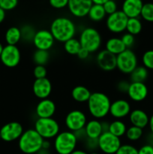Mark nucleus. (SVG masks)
I'll return each instance as SVG.
<instances>
[{
	"mask_svg": "<svg viewBox=\"0 0 153 154\" xmlns=\"http://www.w3.org/2000/svg\"><path fill=\"white\" fill-rule=\"evenodd\" d=\"M142 63L148 70H153V50H148L142 54Z\"/></svg>",
	"mask_w": 153,
	"mask_h": 154,
	"instance_id": "f704fd0d",
	"label": "nucleus"
},
{
	"mask_svg": "<svg viewBox=\"0 0 153 154\" xmlns=\"http://www.w3.org/2000/svg\"><path fill=\"white\" fill-rule=\"evenodd\" d=\"M17 5L18 0H0V8L5 11L13 10Z\"/></svg>",
	"mask_w": 153,
	"mask_h": 154,
	"instance_id": "4c0bfd02",
	"label": "nucleus"
},
{
	"mask_svg": "<svg viewBox=\"0 0 153 154\" xmlns=\"http://www.w3.org/2000/svg\"><path fill=\"white\" fill-rule=\"evenodd\" d=\"M4 18H5V11L0 8V23L4 20Z\"/></svg>",
	"mask_w": 153,
	"mask_h": 154,
	"instance_id": "de8ad7c7",
	"label": "nucleus"
},
{
	"mask_svg": "<svg viewBox=\"0 0 153 154\" xmlns=\"http://www.w3.org/2000/svg\"><path fill=\"white\" fill-rule=\"evenodd\" d=\"M50 59L49 51L36 50L33 54L32 60L36 66H46Z\"/></svg>",
	"mask_w": 153,
	"mask_h": 154,
	"instance_id": "7c9ffc66",
	"label": "nucleus"
},
{
	"mask_svg": "<svg viewBox=\"0 0 153 154\" xmlns=\"http://www.w3.org/2000/svg\"><path fill=\"white\" fill-rule=\"evenodd\" d=\"M43 138L34 129H26L18 139V147L24 154H36L42 148Z\"/></svg>",
	"mask_w": 153,
	"mask_h": 154,
	"instance_id": "7ed1b4c3",
	"label": "nucleus"
},
{
	"mask_svg": "<svg viewBox=\"0 0 153 154\" xmlns=\"http://www.w3.org/2000/svg\"><path fill=\"white\" fill-rule=\"evenodd\" d=\"M33 75L35 79H42L46 78L47 70L44 66H36L33 69Z\"/></svg>",
	"mask_w": 153,
	"mask_h": 154,
	"instance_id": "e433bc0d",
	"label": "nucleus"
},
{
	"mask_svg": "<svg viewBox=\"0 0 153 154\" xmlns=\"http://www.w3.org/2000/svg\"><path fill=\"white\" fill-rule=\"evenodd\" d=\"M52 90V86L47 78L35 79L32 84V91L34 96L41 99H48Z\"/></svg>",
	"mask_w": 153,
	"mask_h": 154,
	"instance_id": "f3484780",
	"label": "nucleus"
},
{
	"mask_svg": "<svg viewBox=\"0 0 153 154\" xmlns=\"http://www.w3.org/2000/svg\"><path fill=\"white\" fill-rule=\"evenodd\" d=\"M122 145L120 138L110 132H104L98 139V147L104 154H115Z\"/></svg>",
	"mask_w": 153,
	"mask_h": 154,
	"instance_id": "1a4fd4ad",
	"label": "nucleus"
},
{
	"mask_svg": "<svg viewBox=\"0 0 153 154\" xmlns=\"http://www.w3.org/2000/svg\"><path fill=\"white\" fill-rule=\"evenodd\" d=\"M111 101L107 95L100 92L92 93L88 102L87 108L93 119L102 120L110 114Z\"/></svg>",
	"mask_w": 153,
	"mask_h": 154,
	"instance_id": "f03ea898",
	"label": "nucleus"
},
{
	"mask_svg": "<svg viewBox=\"0 0 153 154\" xmlns=\"http://www.w3.org/2000/svg\"><path fill=\"white\" fill-rule=\"evenodd\" d=\"M137 66V57L132 50L126 49L116 56V69L121 73L130 75Z\"/></svg>",
	"mask_w": 153,
	"mask_h": 154,
	"instance_id": "0eeeda50",
	"label": "nucleus"
},
{
	"mask_svg": "<svg viewBox=\"0 0 153 154\" xmlns=\"http://www.w3.org/2000/svg\"><path fill=\"white\" fill-rule=\"evenodd\" d=\"M69 0H49V3L52 8L55 9H62L68 7Z\"/></svg>",
	"mask_w": 153,
	"mask_h": 154,
	"instance_id": "a19ab883",
	"label": "nucleus"
},
{
	"mask_svg": "<svg viewBox=\"0 0 153 154\" xmlns=\"http://www.w3.org/2000/svg\"><path fill=\"white\" fill-rule=\"evenodd\" d=\"M143 2L142 0H124L122 5V11L128 18L140 16Z\"/></svg>",
	"mask_w": 153,
	"mask_h": 154,
	"instance_id": "aec40b11",
	"label": "nucleus"
},
{
	"mask_svg": "<svg viewBox=\"0 0 153 154\" xmlns=\"http://www.w3.org/2000/svg\"><path fill=\"white\" fill-rule=\"evenodd\" d=\"M89 154H99V153H97V152H92V153H90Z\"/></svg>",
	"mask_w": 153,
	"mask_h": 154,
	"instance_id": "5fc2aeb1",
	"label": "nucleus"
},
{
	"mask_svg": "<svg viewBox=\"0 0 153 154\" xmlns=\"http://www.w3.org/2000/svg\"><path fill=\"white\" fill-rule=\"evenodd\" d=\"M104 9L107 15H110L112 14L117 11V4L114 0H109L106 3L103 5Z\"/></svg>",
	"mask_w": 153,
	"mask_h": 154,
	"instance_id": "ea45409f",
	"label": "nucleus"
},
{
	"mask_svg": "<svg viewBox=\"0 0 153 154\" xmlns=\"http://www.w3.org/2000/svg\"><path fill=\"white\" fill-rule=\"evenodd\" d=\"M128 126L126 123L122 120H115L109 123L108 132L115 136L121 138L125 135Z\"/></svg>",
	"mask_w": 153,
	"mask_h": 154,
	"instance_id": "393cba45",
	"label": "nucleus"
},
{
	"mask_svg": "<svg viewBox=\"0 0 153 154\" xmlns=\"http://www.w3.org/2000/svg\"><path fill=\"white\" fill-rule=\"evenodd\" d=\"M127 48L123 44L121 38L112 37L108 39L105 44V50L113 55L117 56Z\"/></svg>",
	"mask_w": 153,
	"mask_h": 154,
	"instance_id": "5701e85b",
	"label": "nucleus"
},
{
	"mask_svg": "<svg viewBox=\"0 0 153 154\" xmlns=\"http://www.w3.org/2000/svg\"><path fill=\"white\" fill-rule=\"evenodd\" d=\"M148 127H149L151 134L153 135V114L149 117V121H148Z\"/></svg>",
	"mask_w": 153,
	"mask_h": 154,
	"instance_id": "09e8293b",
	"label": "nucleus"
},
{
	"mask_svg": "<svg viewBox=\"0 0 153 154\" xmlns=\"http://www.w3.org/2000/svg\"><path fill=\"white\" fill-rule=\"evenodd\" d=\"M121 39L127 49H130V48L133 46L135 42L134 36L128 32L124 33V34L122 35Z\"/></svg>",
	"mask_w": 153,
	"mask_h": 154,
	"instance_id": "58836bf2",
	"label": "nucleus"
},
{
	"mask_svg": "<svg viewBox=\"0 0 153 154\" xmlns=\"http://www.w3.org/2000/svg\"><path fill=\"white\" fill-rule=\"evenodd\" d=\"M81 47L87 50L90 54L99 51L102 45L100 33L93 27H86L81 31L79 36Z\"/></svg>",
	"mask_w": 153,
	"mask_h": 154,
	"instance_id": "39448f33",
	"label": "nucleus"
},
{
	"mask_svg": "<svg viewBox=\"0 0 153 154\" xmlns=\"http://www.w3.org/2000/svg\"><path fill=\"white\" fill-rule=\"evenodd\" d=\"M23 132L22 124L16 121L10 122L4 124L0 129L1 139L5 142H11L19 139Z\"/></svg>",
	"mask_w": 153,
	"mask_h": 154,
	"instance_id": "ddd939ff",
	"label": "nucleus"
},
{
	"mask_svg": "<svg viewBox=\"0 0 153 154\" xmlns=\"http://www.w3.org/2000/svg\"><path fill=\"white\" fill-rule=\"evenodd\" d=\"M36 154H50V153L49 150L41 148Z\"/></svg>",
	"mask_w": 153,
	"mask_h": 154,
	"instance_id": "603ef678",
	"label": "nucleus"
},
{
	"mask_svg": "<svg viewBox=\"0 0 153 154\" xmlns=\"http://www.w3.org/2000/svg\"><path fill=\"white\" fill-rule=\"evenodd\" d=\"M107 1H109V0H92L93 4L100 5H103L104 4V3H106Z\"/></svg>",
	"mask_w": 153,
	"mask_h": 154,
	"instance_id": "8fccbe9b",
	"label": "nucleus"
},
{
	"mask_svg": "<svg viewBox=\"0 0 153 154\" xmlns=\"http://www.w3.org/2000/svg\"><path fill=\"white\" fill-rule=\"evenodd\" d=\"M138 154H153V146L151 144H145L138 150Z\"/></svg>",
	"mask_w": 153,
	"mask_h": 154,
	"instance_id": "37998d69",
	"label": "nucleus"
},
{
	"mask_svg": "<svg viewBox=\"0 0 153 154\" xmlns=\"http://www.w3.org/2000/svg\"><path fill=\"white\" fill-rule=\"evenodd\" d=\"M22 39L26 42H32L35 35V29L30 25H25L20 29Z\"/></svg>",
	"mask_w": 153,
	"mask_h": 154,
	"instance_id": "72a5a7b5",
	"label": "nucleus"
},
{
	"mask_svg": "<svg viewBox=\"0 0 153 154\" xmlns=\"http://www.w3.org/2000/svg\"><path fill=\"white\" fill-rule=\"evenodd\" d=\"M86 144L89 149H94V148H98V140L94 139H89V138H86Z\"/></svg>",
	"mask_w": 153,
	"mask_h": 154,
	"instance_id": "a18cd8bd",
	"label": "nucleus"
},
{
	"mask_svg": "<svg viewBox=\"0 0 153 154\" xmlns=\"http://www.w3.org/2000/svg\"><path fill=\"white\" fill-rule=\"evenodd\" d=\"M128 17L122 11H117L115 13L108 15L106 19V26L108 31L113 34H120L126 31Z\"/></svg>",
	"mask_w": 153,
	"mask_h": 154,
	"instance_id": "9d476101",
	"label": "nucleus"
},
{
	"mask_svg": "<svg viewBox=\"0 0 153 154\" xmlns=\"http://www.w3.org/2000/svg\"><path fill=\"white\" fill-rule=\"evenodd\" d=\"M70 94L72 99L77 103H87L92 93L87 87L78 85L72 89Z\"/></svg>",
	"mask_w": 153,
	"mask_h": 154,
	"instance_id": "b1692460",
	"label": "nucleus"
},
{
	"mask_svg": "<svg viewBox=\"0 0 153 154\" xmlns=\"http://www.w3.org/2000/svg\"><path fill=\"white\" fill-rule=\"evenodd\" d=\"M96 62L98 67L104 72H112L116 69V56L105 49L99 51L96 57Z\"/></svg>",
	"mask_w": 153,
	"mask_h": 154,
	"instance_id": "dca6fc26",
	"label": "nucleus"
},
{
	"mask_svg": "<svg viewBox=\"0 0 153 154\" xmlns=\"http://www.w3.org/2000/svg\"><path fill=\"white\" fill-rule=\"evenodd\" d=\"M56 111L55 102L49 98L40 100L35 107V114L38 118H51L55 115Z\"/></svg>",
	"mask_w": 153,
	"mask_h": 154,
	"instance_id": "6ab92c4d",
	"label": "nucleus"
},
{
	"mask_svg": "<svg viewBox=\"0 0 153 154\" xmlns=\"http://www.w3.org/2000/svg\"><path fill=\"white\" fill-rule=\"evenodd\" d=\"M55 42V38L50 29H43L36 31L32 43L36 50L49 51L51 48H53Z\"/></svg>",
	"mask_w": 153,
	"mask_h": 154,
	"instance_id": "f8f14e48",
	"label": "nucleus"
},
{
	"mask_svg": "<svg viewBox=\"0 0 153 154\" xmlns=\"http://www.w3.org/2000/svg\"><path fill=\"white\" fill-rule=\"evenodd\" d=\"M148 93V87L142 82H130L127 92L129 99L135 102H140L145 100Z\"/></svg>",
	"mask_w": 153,
	"mask_h": 154,
	"instance_id": "a211bd4d",
	"label": "nucleus"
},
{
	"mask_svg": "<svg viewBox=\"0 0 153 154\" xmlns=\"http://www.w3.org/2000/svg\"><path fill=\"white\" fill-rule=\"evenodd\" d=\"M51 144L49 140H44L43 141V144H42V148L43 149H46V150H49L50 148Z\"/></svg>",
	"mask_w": 153,
	"mask_h": 154,
	"instance_id": "49530a36",
	"label": "nucleus"
},
{
	"mask_svg": "<svg viewBox=\"0 0 153 154\" xmlns=\"http://www.w3.org/2000/svg\"><path fill=\"white\" fill-rule=\"evenodd\" d=\"M82 48L78 38H73L64 43V50L67 54L72 56H76L80 50Z\"/></svg>",
	"mask_w": 153,
	"mask_h": 154,
	"instance_id": "c756f323",
	"label": "nucleus"
},
{
	"mask_svg": "<svg viewBox=\"0 0 153 154\" xmlns=\"http://www.w3.org/2000/svg\"><path fill=\"white\" fill-rule=\"evenodd\" d=\"M86 123V115L81 110H72L64 117V125L68 130L72 132H76L83 129Z\"/></svg>",
	"mask_w": 153,
	"mask_h": 154,
	"instance_id": "6e6552de",
	"label": "nucleus"
},
{
	"mask_svg": "<svg viewBox=\"0 0 153 154\" xmlns=\"http://www.w3.org/2000/svg\"><path fill=\"white\" fill-rule=\"evenodd\" d=\"M84 132L87 138L98 140L104 132L101 121L96 119H92L87 121L84 127Z\"/></svg>",
	"mask_w": 153,
	"mask_h": 154,
	"instance_id": "412c9836",
	"label": "nucleus"
},
{
	"mask_svg": "<svg viewBox=\"0 0 153 154\" xmlns=\"http://www.w3.org/2000/svg\"><path fill=\"white\" fill-rule=\"evenodd\" d=\"M50 31L56 42L64 44L75 37L76 26L74 21L66 17H58L52 21Z\"/></svg>",
	"mask_w": 153,
	"mask_h": 154,
	"instance_id": "f257e3e1",
	"label": "nucleus"
},
{
	"mask_svg": "<svg viewBox=\"0 0 153 154\" xmlns=\"http://www.w3.org/2000/svg\"><path fill=\"white\" fill-rule=\"evenodd\" d=\"M92 5V0H69L68 8L74 17L82 18L88 15Z\"/></svg>",
	"mask_w": 153,
	"mask_h": 154,
	"instance_id": "2eb2a0df",
	"label": "nucleus"
},
{
	"mask_svg": "<svg viewBox=\"0 0 153 154\" xmlns=\"http://www.w3.org/2000/svg\"><path fill=\"white\" fill-rule=\"evenodd\" d=\"M142 29V24L139 17L128 18L126 25L127 32L133 35L134 36L140 34Z\"/></svg>",
	"mask_w": 153,
	"mask_h": 154,
	"instance_id": "c85d7f7f",
	"label": "nucleus"
},
{
	"mask_svg": "<svg viewBox=\"0 0 153 154\" xmlns=\"http://www.w3.org/2000/svg\"><path fill=\"white\" fill-rule=\"evenodd\" d=\"M140 17L147 22L153 23V3L148 2L143 4Z\"/></svg>",
	"mask_w": 153,
	"mask_h": 154,
	"instance_id": "473e14b6",
	"label": "nucleus"
},
{
	"mask_svg": "<svg viewBox=\"0 0 153 154\" xmlns=\"http://www.w3.org/2000/svg\"><path fill=\"white\" fill-rule=\"evenodd\" d=\"M128 117L131 126L143 129L148 125L149 117L145 111L141 109H134L131 111Z\"/></svg>",
	"mask_w": 153,
	"mask_h": 154,
	"instance_id": "4be33fe9",
	"label": "nucleus"
},
{
	"mask_svg": "<svg viewBox=\"0 0 153 154\" xmlns=\"http://www.w3.org/2000/svg\"><path fill=\"white\" fill-rule=\"evenodd\" d=\"M89 55H90V53L88 52L87 50L84 49V48H82L80 50L78 54H76L78 58H79L80 60H87V59L88 58V57H89Z\"/></svg>",
	"mask_w": 153,
	"mask_h": 154,
	"instance_id": "c03bdc74",
	"label": "nucleus"
},
{
	"mask_svg": "<svg viewBox=\"0 0 153 154\" xmlns=\"http://www.w3.org/2000/svg\"><path fill=\"white\" fill-rule=\"evenodd\" d=\"M148 75V69L143 66H138L130 74V79L131 82H142L147 79Z\"/></svg>",
	"mask_w": 153,
	"mask_h": 154,
	"instance_id": "cd10ccee",
	"label": "nucleus"
},
{
	"mask_svg": "<svg viewBox=\"0 0 153 154\" xmlns=\"http://www.w3.org/2000/svg\"><path fill=\"white\" fill-rule=\"evenodd\" d=\"M130 82L127 81H121L117 84V90H118L119 92L123 93H127L128 90L129 86H130Z\"/></svg>",
	"mask_w": 153,
	"mask_h": 154,
	"instance_id": "79ce46f5",
	"label": "nucleus"
},
{
	"mask_svg": "<svg viewBox=\"0 0 153 154\" xmlns=\"http://www.w3.org/2000/svg\"><path fill=\"white\" fill-rule=\"evenodd\" d=\"M78 139L74 132L62 131L54 138V150L58 154H70L76 150Z\"/></svg>",
	"mask_w": 153,
	"mask_h": 154,
	"instance_id": "20e7f679",
	"label": "nucleus"
},
{
	"mask_svg": "<svg viewBox=\"0 0 153 154\" xmlns=\"http://www.w3.org/2000/svg\"><path fill=\"white\" fill-rule=\"evenodd\" d=\"M34 129L44 140L55 138L60 132V125L56 120L51 118H38L34 124Z\"/></svg>",
	"mask_w": 153,
	"mask_h": 154,
	"instance_id": "423d86ee",
	"label": "nucleus"
},
{
	"mask_svg": "<svg viewBox=\"0 0 153 154\" xmlns=\"http://www.w3.org/2000/svg\"><path fill=\"white\" fill-rule=\"evenodd\" d=\"M106 14L104 9L103 5L93 4L87 16L94 22H100L106 17Z\"/></svg>",
	"mask_w": 153,
	"mask_h": 154,
	"instance_id": "bb28decb",
	"label": "nucleus"
},
{
	"mask_svg": "<svg viewBox=\"0 0 153 154\" xmlns=\"http://www.w3.org/2000/svg\"><path fill=\"white\" fill-rule=\"evenodd\" d=\"M0 139H1V133H0Z\"/></svg>",
	"mask_w": 153,
	"mask_h": 154,
	"instance_id": "6e6d98bb",
	"label": "nucleus"
},
{
	"mask_svg": "<svg viewBox=\"0 0 153 154\" xmlns=\"http://www.w3.org/2000/svg\"><path fill=\"white\" fill-rule=\"evenodd\" d=\"M3 48H4V46H3L2 44L0 42V57H1L2 52V51H3Z\"/></svg>",
	"mask_w": 153,
	"mask_h": 154,
	"instance_id": "864d4df0",
	"label": "nucleus"
},
{
	"mask_svg": "<svg viewBox=\"0 0 153 154\" xmlns=\"http://www.w3.org/2000/svg\"><path fill=\"white\" fill-rule=\"evenodd\" d=\"M22 39L20 29L11 26L7 29L4 34V40L8 45H16Z\"/></svg>",
	"mask_w": 153,
	"mask_h": 154,
	"instance_id": "a878e982",
	"label": "nucleus"
},
{
	"mask_svg": "<svg viewBox=\"0 0 153 154\" xmlns=\"http://www.w3.org/2000/svg\"><path fill=\"white\" fill-rule=\"evenodd\" d=\"M115 154H138V150L131 144H122Z\"/></svg>",
	"mask_w": 153,
	"mask_h": 154,
	"instance_id": "c9c22d12",
	"label": "nucleus"
},
{
	"mask_svg": "<svg viewBox=\"0 0 153 154\" xmlns=\"http://www.w3.org/2000/svg\"><path fill=\"white\" fill-rule=\"evenodd\" d=\"M21 60L20 51L16 45H7L3 48L0 60L5 67L15 68L19 65Z\"/></svg>",
	"mask_w": 153,
	"mask_h": 154,
	"instance_id": "9b49d317",
	"label": "nucleus"
},
{
	"mask_svg": "<svg viewBox=\"0 0 153 154\" xmlns=\"http://www.w3.org/2000/svg\"><path fill=\"white\" fill-rule=\"evenodd\" d=\"M131 111L130 102L124 99H116L111 102L110 108V115L115 120H122L129 116Z\"/></svg>",
	"mask_w": 153,
	"mask_h": 154,
	"instance_id": "4468645a",
	"label": "nucleus"
},
{
	"mask_svg": "<svg viewBox=\"0 0 153 154\" xmlns=\"http://www.w3.org/2000/svg\"><path fill=\"white\" fill-rule=\"evenodd\" d=\"M143 135V129L134 126L128 127L125 133V137L130 141H136L140 139Z\"/></svg>",
	"mask_w": 153,
	"mask_h": 154,
	"instance_id": "2f4dec72",
	"label": "nucleus"
},
{
	"mask_svg": "<svg viewBox=\"0 0 153 154\" xmlns=\"http://www.w3.org/2000/svg\"><path fill=\"white\" fill-rule=\"evenodd\" d=\"M70 154H88L87 152H86L85 150H74Z\"/></svg>",
	"mask_w": 153,
	"mask_h": 154,
	"instance_id": "3c124183",
	"label": "nucleus"
}]
</instances>
